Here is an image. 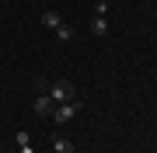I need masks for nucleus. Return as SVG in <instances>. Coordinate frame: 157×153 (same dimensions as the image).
<instances>
[{
	"label": "nucleus",
	"instance_id": "nucleus-1",
	"mask_svg": "<svg viewBox=\"0 0 157 153\" xmlns=\"http://www.w3.org/2000/svg\"><path fill=\"white\" fill-rule=\"evenodd\" d=\"M49 97L56 104H67V101H77V87H73V80H67V77H56L49 84Z\"/></svg>",
	"mask_w": 157,
	"mask_h": 153
},
{
	"label": "nucleus",
	"instance_id": "nucleus-2",
	"mask_svg": "<svg viewBox=\"0 0 157 153\" xmlns=\"http://www.w3.org/2000/svg\"><path fill=\"white\" fill-rule=\"evenodd\" d=\"M80 111V101H67V104H56L52 108V115L49 118L56 122V125H67V122H73V115Z\"/></svg>",
	"mask_w": 157,
	"mask_h": 153
},
{
	"label": "nucleus",
	"instance_id": "nucleus-3",
	"mask_svg": "<svg viewBox=\"0 0 157 153\" xmlns=\"http://www.w3.org/2000/svg\"><path fill=\"white\" fill-rule=\"evenodd\" d=\"M52 108H56V101L49 97V91H42L39 97H35V111L39 115H52Z\"/></svg>",
	"mask_w": 157,
	"mask_h": 153
},
{
	"label": "nucleus",
	"instance_id": "nucleus-4",
	"mask_svg": "<svg viewBox=\"0 0 157 153\" xmlns=\"http://www.w3.org/2000/svg\"><path fill=\"white\" fill-rule=\"evenodd\" d=\"M105 31H108V17H105V14H94V17H91V35L101 38Z\"/></svg>",
	"mask_w": 157,
	"mask_h": 153
},
{
	"label": "nucleus",
	"instance_id": "nucleus-5",
	"mask_svg": "<svg viewBox=\"0 0 157 153\" xmlns=\"http://www.w3.org/2000/svg\"><path fill=\"white\" fill-rule=\"evenodd\" d=\"M42 24H45V28H49V31H56L59 24H63V17H59L56 11H42Z\"/></svg>",
	"mask_w": 157,
	"mask_h": 153
},
{
	"label": "nucleus",
	"instance_id": "nucleus-6",
	"mask_svg": "<svg viewBox=\"0 0 157 153\" xmlns=\"http://www.w3.org/2000/svg\"><path fill=\"white\" fill-rule=\"evenodd\" d=\"M52 150L56 153H77V146H73L70 139H63V136H52Z\"/></svg>",
	"mask_w": 157,
	"mask_h": 153
},
{
	"label": "nucleus",
	"instance_id": "nucleus-7",
	"mask_svg": "<svg viewBox=\"0 0 157 153\" xmlns=\"http://www.w3.org/2000/svg\"><path fill=\"white\" fill-rule=\"evenodd\" d=\"M14 143H17V153H35L28 143V132H14Z\"/></svg>",
	"mask_w": 157,
	"mask_h": 153
},
{
	"label": "nucleus",
	"instance_id": "nucleus-8",
	"mask_svg": "<svg viewBox=\"0 0 157 153\" xmlns=\"http://www.w3.org/2000/svg\"><path fill=\"white\" fill-rule=\"evenodd\" d=\"M56 38H59V42H73V28H70L67 21H63L59 28H56Z\"/></svg>",
	"mask_w": 157,
	"mask_h": 153
},
{
	"label": "nucleus",
	"instance_id": "nucleus-9",
	"mask_svg": "<svg viewBox=\"0 0 157 153\" xmlns=\"http://www.w3.org/2000/svg\"><path fill=\"white\" fill-rule=\"evenodd\" d=\"M94 14H105L108 17V0H98V4H94Z\"/></svg>",
	"mask_w": 157,
	"mask_h": 153
},
{
	"label": "nucleus",
	"instance_id": "nucleus-10",
	"mask_svg": "<svg viewBox=\"0 0 157 153\" xmlns=\"http://www.w3.org/2000/svg\"><path fill=\"white\" fill-rule=\"evenodd\" d=\"M0 153H4V146H0Z\"/></svg>",
	"mask_w": 157,
	"mask_h": 153
},
{
	"label": "nucleus",
	"instance_id": "nucleus-11",
	"mask_svg": "<svg viewBox=\"0 0 157 153\" xmlns=\"http://www.w3.org/2000/svg\"><path fill=\"white\" fill-rule=\"evenodd\" d=\"M150 153H157V150H150Z\"/></svg>",
	"mask_w": 157,
	"mask_h": 153
}]
</instances>
